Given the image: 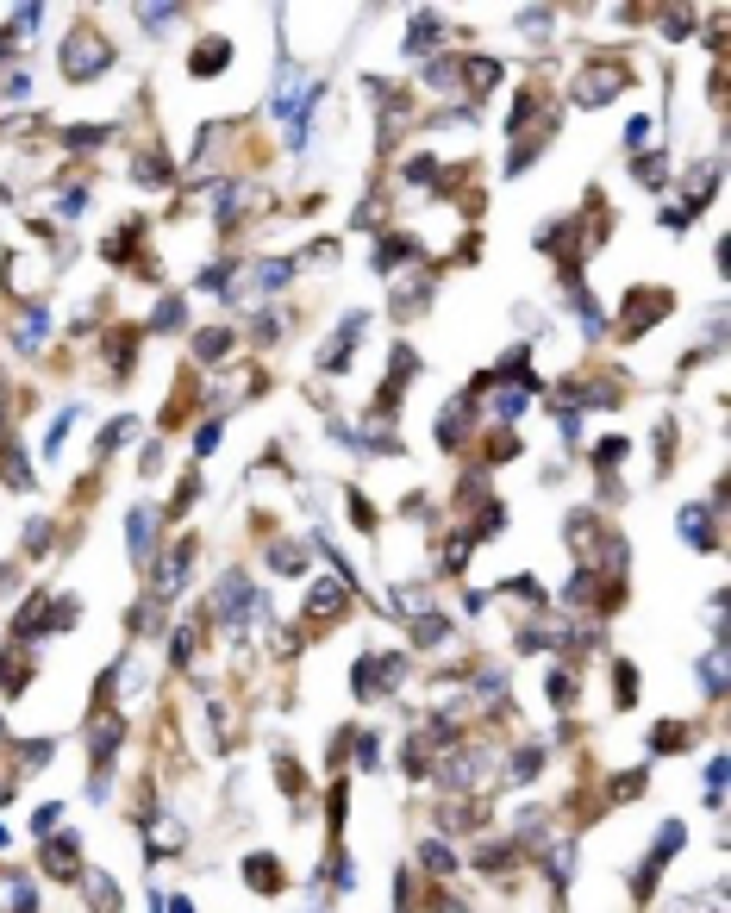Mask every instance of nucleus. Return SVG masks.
<instances>
[{
    "label": "nucleus",
    "mask_w": 731,
    "mask_h": 913,
    "mask_svg": "<svg viewBox=\"0 0 731 913\" xmlns=\"http://www.w3.org/2000/svg\"><path fill=\"white\" fill-rule=\"evenodd\" d=\"M101 69H107V44H101V31L76 25L69 44H63V76H69V82H94Z\"/></svg>",
    "instance_id": "nucleus-1"
},
{
    "label": "nucleus",
    "mask_w": 731,
    "mask_h": 913,
    "mask_svg": "<svg viewBox=\"0 0 731 913\" xmlns=\"http://www.w3.org/2000/svg\"><path fill=\"white\" fill-rule=\"evenodd\" d=\"M400 676H406V657H357V701H381L388 688H400Z\"/></svg>",
    "instance_id": "nucleus-2"
},
{
    "label": "nucleus",
    "mask_w": 731,
    "mask_h": 913,
    "mask_svg": "<svg viewBox=\"0 0 731 913\" xmlns=\"http://www.w3.org/2000/svg\"><path fill=\"white\" fill-rule=\"evenodd\" d=\"M625 82H631V69H625V63H612V57H601L594 69H582V76H575V101H582V107H601V101H612Z\"/></svg>",
    "instance_id": "nucleus-3"
},
{
    "label": "nucleus",
    "mask_w": 731,
    "mask_h": 913,
    "mask_svg": "<svg viewBox=\"0 0 731 913\" xmlns=\"http://www.w3.org/2000/svg\"><path fill=\"white\" fill-rule=\"evenodd\" d=\"M682 845H688V826H675V819H669V826L656 832V845H650V857H644V870H637V901H644V895L656 889V876L669 870V857H675Z\"/></svg>",
    "instance_id": "nucleus-4"
},
{
    "label": "nucleus",
    "mask_w": 731,
    "mask_h": 913,
    "mask_svg": "<svg viewBox=\"0 0 731 913\" xmlns=\"http://www.w3.org/2000/svg\"><path fill=\"white\" fill-rule=\"evenodd\" d=\"M256 613H269V607L250 595V582H244L238 569H232V576L219 582V620H226V626H250Z\"/></svg>",
    "instance_id": "nucleus-5"
},
{
    "label": "nucleus",
    "mask_w": 731,
    "mask_h": 913,
    "mask_svg": "<svg viewBox=\"0 0 731 913\" xmlns=\"http://www.w3.org/2000/svg\"><path fill=\"white\" fill-rule=\"evenodd\" d=\"M663 307H669V288H631V294H625L619 332H650V326L663 319Z\"/></svg>",
    "instance_id": "nucleus-6"
},
{
    "label": "nucleus",
    "mask_w": 731,
    "mask_h": 913,
    "mask_svg": "<svg viewBox=\"0 0 731 913\" xmlns=\"http://www.w3.org/2000/svg\"><path fill=\"white\" fill-rule=\"evenodd\" d=\"M125 550H131V563H150V550H156V507H131V520H125Z\"/></svg>",
    "instance_id": "nucleus-7"
},
{
    "label": "nucleus",
    "mask_w": 731,
    "mask_h": 913,
    "mask_svg": "<svg viewBox=\"0 0 731 913\" xmlns=\"http://www.w3.org/2000/svg\"><path fill=\"white\" fill-rule=\"evenodd\" d=\"M357 338H363V313H351V319H344V332H338V338L319 351V370H338V376H344V370H351V351H357Z\"/></svg>",
    "instance_id": "nucleus-8"
},
{
    "label": "nucleus",
    "mask_w": 731,
    "mask_h": 913,
    "mask_svg": "<svg viewBox=\"0 0 731 913\" xmlns=\"http://www.w3.org/2000/svg\"><path fill=\"white\" fill-rule=\"evenodd\" d=\"M332 607H338V613L351 607V582H344V576L319 582V588H313V601H307V613H313V620H332Z\"/></svg>",
    "instance_id": "nucleus-9"
},
{
    "label": "nucleus",
    "mask_w": 731,
    "mask_h": 913,
    "mask_svg": "<svg viewBox=\"0 0 731 913\" xmlns=\"http://www.w3.org/2000/svg\"><path fill=\"white\" fill-rule=\"evenodd\" d=\"M82 895L94 901V913H120V908H125V901H120V882H113L107 870H88V876H82Z\"/></svg>",
    "instance_id": "nucleus-10"
},
{
    "label": "nucleus",
    "mask_w": 731,
    "mask_h": 913,
    "mask_svg": "<svg viewBox=\"0 0 731 913\" xmlns=\"http://www.w3.org/2000/svg\"><path fill=\"white\" fill-rule=\"evenodd\" d=\"M76 857H82V845H76V838H69V832H63V838H50V845H44V870H50V876H57V882H69V876H76Z\"/></svg>",
    "instance_id": "nucleus-11"
},
{
    "label": "nucleus",
    "mask_w": 731,
    "mask_h": 913,
    "mask_svg": "<svg viewBox=\"0 0 731 913\" xmlns=\"http://www.w3.org/2000/svg\"><path fill=\"white\" fill-rule=\"evenodd\" d=\"M188 569H194V538H188V544H175V550L163 557V595H175V588L188 582Z\"/></svg>",
    "instance_id": "nucleus-12"
},
{
    "label": "nucleus",
    "mask_w": 731,
    "mask_h": 913,
    "mask_svg": "<svg viewBox=\"0 0 731 913\" xmlns=\"http://www.w3.org/2000/svg\"><path fill=\"white\" fill-rule=\"evenodd\" d=\"M244 882H250L256 895H275V889H281V870H275V857H269V851H256V857L244 864Z\"/></svg>",
    "instance_id": "nucleus-13"
},
{
    "label": "nucleus",
    "mask_w": 731,
    "mask_h": 913,
    "mask_svg": "<svg viewBox=\"0 0 731 913\" xmlns=\"http://www.w3.org/2000/svg\"><path fill=\"white\" fill-rule=\"evenodd\" d=\"M269 569H275V576H300V569H307V544H294V538L269 544Z\"/></svg>",
    "instance_id": "nucleus-14"
},
{
    "label": "nucleus",
    "mask_w": 731,
    "mask_h": 913,
    "mask_svg": "<svg viewBox=\"0 0 731 913\" xmlns=\"http://www.w3.org/2000/svg\"><path fill=\"white\" fill-rule=\"evenodd\" d=\"M226 57H232V38H207V44L194 50V76H219Z\"/></svg>",
    "instance_id": "nucleus-15"
},
{
    "label": "nucleus",
    "mask_w": 731,
    "mask_h": 913,
    "mask_svg": "<svg viewBox=\"0 0 731 913\" xmlns=\"http://www.w3.org/2000/svg\"><path fill=\"white\" fill-rule=\"evenodd\" d=\"M44 332H50V313H44V307H25V319H19V351H31Z\"/></svg>",
    "instance_id": "nucleus-16"
},
{
    "label": "nucleus",
    "mask_w": 731,
    "mask_h": 913,
    "mask_svg": "<svg viewBox=\"0 0 731 913\" xmlns=\"http://www.w3.org/2000/svg\"><path fill=\"white\" fill-rule=\"evenodd\" d=\"M400 257H413V245H406V238H381V245H375V269H381V275H394V269H400Z\"/></svg>",
    "instance_id": "nucleus-17"
},
{
    "label": "nucleus",
    "mask_w": 731,
    "mask_h": 913,
    "mask_svg": "<svg viewBox=\"0 0 731 913\" xmlns=\"http://www.w3.org/2000/svg\"><path fill=\"white\" fill-rule=\"evenodd\" d=\"M131 432H138V413H125V419H113V425L101 432V457H113V451H120V444L131 438Z\"/></svg>",
    "instance_id": "nucleus-18"
},
{
    "label": "nucleus",
    "mask_w": 731,
    "mask_h": 913,
    "mask_svg": "<svg viewBox=\"0 0 731 913\" xmlns=\"http://www.w3.org/2000/svg\"><path fill=\"white\" fill-rule=\"evenodd\" d=\"M682 538H688V544H700V550H713V525L700 520V507H688V514H682Z\"/></svg>",
    "instance_id": "nucleus-19"
},
{
    "label": "nucleus",
    "mask_w": 731,
    "mask_h": 913,
    "mask_svg": "<svg viewBox=\"0 0 731 913\" xmlns=\"http://www.w3.org/2000/svg\"><path fill=\"white\" fill-rule=\"evenodd\" d=\"M463 76H469V88H500V63H494V57H469Z\"/></svg>",
    "instance_id": "nucleus-20"
},
{
    "label": "nucleus",
    "mask_w": 731,
    "mask_h": 913,
    "mask_svg": "<svg viewBox=\"0 0 731 913\" xmlns=\"http://www.w3.org/2000/svg\"><path fill=\"white\" fill-rule=\"evenodd\" d=\"M226 345H232V332H201V338H194V357L213 363V357H226Z\"/></svg>",
    "instance_id": "nucleus-21"
},
{
    "label": "nucleus",
    "mask_w": 731,
    "mask_h": 913,
    "mask_svg": "<svg viewBox=\"0 0 731 913\" xmlns=\"http://www.w3.org/2000/svg\"><path fill=\"white\" fill-rule=\"evenodd\" d=\"M419 864H425L432 876H450V870H457V857H450V845H425V851H419Z\"/></svg>",
    "instance_id": "nucleus-22"
},
{
    "label": "nucleus",
    "mask_w": 731,
    "mask_h": 913,
    "mask_svg": "<svg viewBox=\"0 0 731 913\" xmlns=\"http://www.w3.org/2000/svg\"><path fill=\"white\" fill-rule=\"evenodd\" d=\"M131 175H138L144 188H163V182H169V163H163V157H144V163H138Z\"/></svg>",
    "instance_id": "nucleus-23"
},
{
    "label": "nucleus",
    "mask_w": 731,
    "mask_h": 913,
    "mask_svg": "<svg viewBox=\"0 0 731 913\" xmlns=\"http://www.w3.org/2000/svg\"><path fill=\"white\" fill-rule=\"evenodd\" d=\"M138 13H144V25H150V31H169L182 6H138Z\"/></svg>",
    "instance_id": "nucleus-24"
},
{
    "label": "nucleus",
    "mask_w": 731,
    "mask_h": 913,
    "mask_svg": "<svg viewBox=\"0 0 731 913\" xmlns=\"http://www.w3.org/2000/svg\"><path fill=\"white\" fill-rule=\"evenodd\" d=\"M631 169H637V175H644L650 188H663V182H669V169H663V157H637Z\"/></svg>",
    "instance_id": "nucleus-25"
},
{
    "label": "nucleus",
    "mask_w": 731,
    "mask_h": 913,
    "mask_svg": "<svg viewBox=\"0 0 731 913\" xmlns=\"http://www.w3.org/2000/svg\"><path fill=\"white\" fill-rule=\"evenodd\" d=\"M57 813H63V807H57V801H44V807L31 813V832H38V838H50V832H57Z\"/></svg>",
    "instance_id": "nucleus-26"
},
{
    "label": "nucleus",
    "mask_w": 731,
    "mask_h": 913,
    "mask_svg": "<svg viewBox=\"0 0 731 913\" xmlns=\"http://www.w3.org/2000/svg\"><path fill=\"white\" fill-rule=\"evenodd\" d=\"M719 663H726V657H707V663H700V682H707V694H719V688H726V669H719Z\"/></svg>",
    "instance_id": "nucleus-27"
},
{
    "label": "nucleus",
    "mask_w": 731,
    "mask_h": 913,
    "mask_svg": "<svg viewBox=\"0 0 731 913\" xmlns=\"http://www.w3.org/2000/svg\"><path fill=\"white\" fill-rule=\"evenodd\" d=\"M619 457H625V438H607V444H601V451H594V470H612V463H619Z\"/></svg>",
    "instance_id": "nucleus-28"
},
{
    "label": "nucleus",
    "mask_w": 731,
    "mask_h": 913,
    "mask_svg": "<svg viewBox=\"0 0 731 913\" xmlns=\"http://www.w3.org/2000/svg\"><path fill=\"white\" fill-rule=\"evenodd\" d=\"M637 788H644V770H625V776H619V783H612V801H631V794H637Z\"/></svg>",
    "instance_id": "nucleus-29"
},
{
    "label": "nucleus",
    "mask_w": 731,
    "mask_h": 913,
    "mask_svg": "<svg viewBox=\"0 0 731 913\" xmlns=\"http://www.w3.org/2000/svg\"><path fill=\"white\" fill-rule=\"evenodd\" d=\"M719 788H726V757L707 764V794H713V807H719Z\"/></svg>",
    "instance_id": "nucleus-30"
},
{
    "label": "nucleus",
    "mask_w": 731,
    "mask_h": 913,
    "mask_svg": "<svg viewBox=\"0 0 731 913\" xmlns=\"http://www.w3.org/2000/svg\"><path fill=\"white\" fill-rule=\"evenodd\" d=\"M82 207H88V188H69L63 194V219H82Z\"/></svg>",
    "instance_id": "nucleus-31"
},
{
    "label": "nucleus",
    "mask_w": 731,
    "mask_h": 913,
    "mask_svg": "<svg viewBox=\"0 0 731 913\" xmlns=\"http://www.w3.org/2000/svg\"><path fill=\"white\" fill-rule=\"evenodd\" d=\"M213 444H219V419H207V425H201V432H194V451H201V457H207V451H213Z\"/></svg>",
    "instance_id": "nucleus-32"
},
{
    "label": "nucleus",
    "mask_w": 731,
    "mask_h": 913,
    "mask_svg": "<svg viewBox=\"0 0 731 913\" xmlns=\"http://www.w3.org/2000/svg\"><path fill=\"white\" fill-rule=\"evenodd\" d=\"M169 657L188 669V657H194V639H188V632H175V639H169Z\"/></svg>",
    "instance_id": "nucleus-33"
},
{
    "label": "nucleus",
    "mask_w": 731,
    "mask_h": 913,
    "mask_svg": "<svg viewBox=\"0 0 731 913\" xmlns=\"http://www.w3.org/2000/svg\"><path fill=\"white\" fill-rule=\"evenodd\" d=\"M156 326H163V332L182 326V300H163V307H156Z\"/></svg>",
    "instance_id": "nucleus-34"
},
{
    "label": "nucleus",
    "mask_w": 731,
    "mask_h": 913,
    "mask_svg": "<svg viewBox=\"0 0 731 913\" xmlns=\"http://www.w3.org/2000/svg\"><path fill=\"white\" fill-rule=\"evenodd\" d=\"M644 138H650V120H644V113H637V120H631V126H625V144H631V150H637V144H644Z\"/></svg>",
    "instance_id": "nucleus-35"
},
{
    "label": "nucleus",
    "mask_w": 731,
    "mask_h": 913,
    "mask_svg": "<svg viewBox=\"0 0 731 913\" xmlns=\"http://www.w3.org/2000/svg\"><path fill=\"white\" fill-rule=\"evenodd\" d=\"M169 913H194V901H188V895H182V901H169Z\"/></svg>",
    "instance_id": "nucleus-36"
},
{
    "label": "nucleus",
    "mask_w": 731,
    "mask_h": 913,
    "mask_svg": "<svg viewBox=\"0 0 731 913\" xmlns=\"http://www.w3.org/2000/svg\"><path fill=\"white\" fill-rule=\"evenodd\" d=\"M432 913H463V908H457V901H438V908H432Z\"/></svg>",
    "instance_id": "nucleus-37"
}]
</instances>
